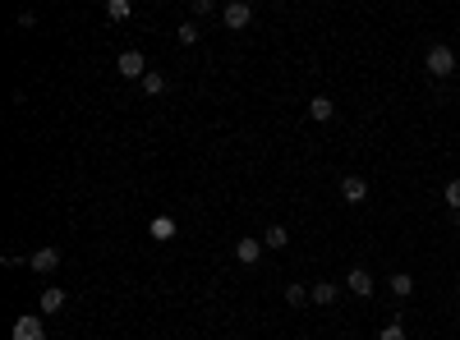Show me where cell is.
<instances>
[{
	"mask_svg": "<svg viewBox=\"0 0 460 340\" xmlns=\"http://www.w3.org/2000/svg\"><path fill=\"white\" fill-rule=\"evenodd\" d=\"M428 74H433V79H446V74H456V51L451 46H428Z\"/></svg>",
	"mask_w": 460,
	"mask_h": 340,
	"instance_id": "obj_1",
	"label": "cell"
},
{
	"mask_svg": "<svg viewBox=\"0 0 460 340\" xmlns=\"http://www.w3.org/2000/svg\"><path fill=\"white\" fill-rule=\"evenodd\" d=\"M115 70L124 74V79H148V60H143V51H120V60H115Z\"/></svg>",
	"mask_w": 460,
	"mask_h": 340,
	"instance_id": "obj_2",
	"label": "cell"
},
{
	"mask_svg": "<svg viewBox=\"0 0 460 340\" xmlns=\"http://www.w3.org/2000/svg\"><path fill=\"white\" fill-rule=\"evenodd\" d=\"M9 340H46V327H42V317L23 313V317L14 322V331H9Z\"/></svg>",
	"mask_w": 460,
	"mask_h": 340,
	"instance_id": "obj_3",
	"label": "cell"
},
{
	"mask_svg": "<svg viewBox=\"0 0 460 340\" xmlns=\"http://www.w3.org/2000/svg\"><path fill=\"white\" fill-rule=\"evenodd\" d=\"M221 18H226V28H249L253 23V5L249 0H230V5L221 9Z\"/></svg>",
	"mask_w": 460,
	"mask_h": 340,
	"instance_id": "obj_4",
	"label": "cell"
},
{
	"mask_svg": "<svg viewBox=\"0 0 460 340\" xmlns=\"http://www.w3.org/2000/svg\"><path fill=\"white\" fill-rule=\"evenodd\" d=\"M346 290H350V295H359V299H368V295H373V276H368L364 267H350V276H346Z\"/></svg>",
	"mask_w": 460,
	"mask_h": 340,
	"instance_id": "obj_5",
	"label": "cell"
},
{
	"mask_svg": "<svg viewBox=\"0 0 460 340\" xmlns=\"http://www.w3.org/2000/svg\"><path fill=\"white\" fill-rule=\"evenodd\" d=\"M262 248H267V244H262V239H253V235H244V239H240V244H235V258H240V262H244V267H253V262H258V258H262Z\"/></svg>",
	"mask_w": 460,
	"mask_h": 340,
	"instance_id": "obj_6",
	"label": "cell"
},
{
	"mask_svg": "<svg viewBox=\"0 0 460 340\" xmlns=\"http://www.w3.org/2000/svg\"><path fill=\"white\" fill-rule=\"evenodd\" d=\"M28 267H33V271H55V267H60V248H51V244L37 248V253L28 258Z\"/></svg>",
	"mask_w": 460,
	"mask_h": 340,
	"instance_id": "obj_7",
	"label": "cell"
},
{
	"mask_svg": "<svg viewBox=\"0 0 460 340\" xmlns=\"http://www.w3.org/2000/svg\"><path fill=\"white\" fill-rule=\"evenodd\" d=\"M341 198H346V202H364L368 198V184L359 180V175H346V180H341Z\"/></svg>",
	"mask_w": 460,
	"mask_h": 340,
	"instance_id": "obj_8",
	"label": "cell"
},
{
	"mask_svg": "<svg viewBox=\"0 0 460 340\" xmlns=\"http://www.w3.org/2000/svg\"><path fill=\"white\" fill-rule=\"evenodd\" d=\"M309 299H313V304H322V308H327V304H336V299H341V290L331 285V280H318V285L309 290Z\"/></svg>",
	"mask_w": 460,
	"mask_h": 340,
	"instance_id": "obj_9",
	"label": "cell"
},
{
	"mask_svg": "<svg viewBox=\"0 0 460 340\" xmlns=\"http://www.w3.org/2000/svg\"><path fill=\"white\" fill-rule=\"evenodd\" d=\"M37 304H42V313H60V308H65V290L60 285H46Z\"/></svg>",
	"mask_w": 460,
	"mask_h": 340,
	"instance_id": "obj_10",
	"label": "cell"
},
{
	"mask_svg": "<svg viewBox=\"0 0 460 340\" xmlns=\"http://www.w3.org/2000/svg\"><path fill=\"white\" fill-rule=\"evenodd\" d=\"M148 235L166 244V239H175V221H171V216H152V221H148Z\"/></svg>",
	"mask_w": 460,
	"mask_h": 340,
	"instance_id": "obj_11",
	"label": "cell"
},
{
	"mask_svg": "<svg viewBox=\"0 0 460 340\" xmlns=\"http://www.w3.org/2000/svg\"><path fill=\"white\" fill-rule=\"evenodd\" d=\"M309 115H313V120H318V124H327L331 115H336V106H331L327 97H313V102H309Z\"/></svg>",
	"mask_w": 460,
	"mask_h": 340,
	"instance_id": "obj_12",
	"label": "cell"
},
{
	"mask_svg": "<svg viewBox=\"0 0 460 340\" xmlns=\"http://www.w3.org/2000/svg\"><path fill=\"white\" fill-rule=\"evenodd\" d=\"M391 295H396V299L414 295V276H410V271H396V276H391Z\"/></svg>",
	"mask_w": 460,
	"mask_h": 340,
	"instance_id": "obj_13",
	"label": "cell"
},
{
	"mask_svg": "<svg viewBox=\"0 0 460 340\" xmlns=\"http://www.w3.org/2000/svg\"><path fill=\"white\" fill-rule=\"evenodd\" d=\"M286 239H290V230H286V226H267L262 244H267V248H286Z\"/></svg>",
	"mask_w": 460,
	"mask_h": 340,
	"instance_id": "obj_14",
	"label": "cell"
},
{
	"mask_svg": "<svg viewBox=\"0 0 460 340\" xmlns=\"http://www.w3.org/2000/svg\"><path fill=\"white\" fill-rule=\"evenodd\" d=\"M129 14H134L129 0H106V18H115V23H120V18H129Z\"/></svg>",
	"mask_w": 460,
	"mask_h": 340,
	"instance_id": "obj_15",
	"label": "cell"
},
{
	"mask_svg": "<svg viewBox=\"0 0 460 340\" xmlns=\"http://www.w3.org/2000/svg\"><path fill=\"white\" fill-rule=\"evenodd\" d=\"M442 198H446V207L460 216V180H446V189H442Z\"/></svg>",
	"mask_w": 460,
	"mask_h": 340,
	"instance_id": "obj_16",
	"label": "cell"
},
{
	"mask_svg": "<svg viewBox=\"0 0 460 340\" xmlns=\"http://www.w3.org/2000/svg\"><path fill=\"white\" fill-rule=\"evenodd\" d=\"M198 23H180V28H175V42H184V46H193V42H198Z\"/></svg>",
	"mask_w": 460,
	"mask_h": 340,
	"instance_id": "obj_17",
	"label": "cell"
},
{
	"mask_svg": "<svg viewBox=\"0 0 460 340\" xmlns=\"http://www.w3.org/2000/svg\"><path fill=\"white\" fill-rule=\"evenodd\" d=\"M143 92H148V97H161L166 92V74H148V79H143Z\"/></svg>",
	"mask_w": 460,
	"mask_h": 340,
	"instance_id": "obj_18",
	"label": "cell"
},
{
	"mask_svg": "<svg viewBox=\"0 0 460 340\" xmlns=\"http://www.w3.org/2000/svg\"><path fill=\"white\" fill-rule=\"evenodd\" d=\"M378 340H405V327L391 322V327H383V331H378Z\"/></svg>",
	"mask_w": 460,
	"mask_h": 340,
	"instance_id": "obj_19",
	"label": "cell"
},
{
	"mask_svg": "<svg viewBox=\"0 0 460 340\" xmlns=\"http://www.w3.org/2000/svg\"><path fill=\"white\" fill-rule=\"evenodd\" d=\"M304 299H309L304 285H286V304H304Z\"/></svg>",
	"mask_w": 460,
	"mask_h": 340,
	"instance_id": "obj_20",
	"label": "cell"
},
{
	"mask_svg": "<svg viewBox=\"0 0 460 340\" xmlns=\"http://www.w3.org/2000/svg\"><path fill=\"white\" fill-rule=\"evenodd\" d=\"M189 9H193V18H208V14H212V0H193Z\"/></svg>",
	"mask_w": 460,
	"mask_h": 340,
	"instance_id": "obj_21",
	"label": "cell"
}]
</instances>
